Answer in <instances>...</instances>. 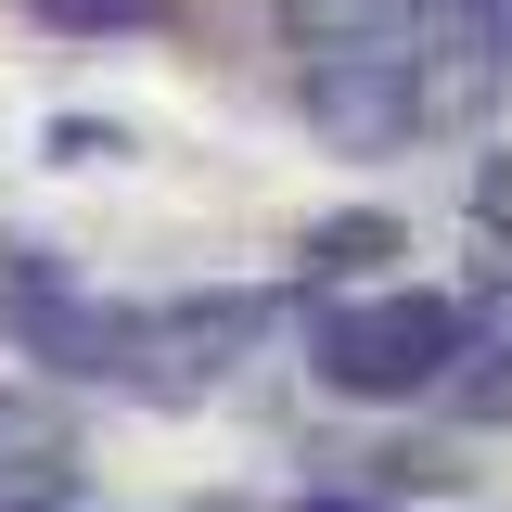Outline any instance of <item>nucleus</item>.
Segmentation results:
<instances>
[{
  "label": "nucleus",
  "instance_id": "1",
  "mask_svg": "<svg viewBox=\"0 0 512 512\" xmlns=\"http://www.w3.org/2000/svg\"><path fill=\"white\" fill-rule=\"evenodd\" d=\"M448 359H461V308L448 295H372V308H333L308 333V372L320 397H423V384H448Z\"/></svg>",
  "mask_w": 512,
  "mask_h": 512
},
{
  "label": "nucleus",
  "instance_id": "2",
  "mask_svg": "<svg viewBox=\"0 0 512 512\" xmlns=\"http://www.w3.org/2000/svg\"><path fill=\"white\" fill-rule=\"evenodd\" d=\"M295 90H308L320 141H346V154H384L423 128V64H384V52H308Z\"/></svg>",
  "mask_w": 512,
  "mask_h": 512
},
{
  "label": "nucleus",
  "instance_id": "3",
  "mask_svg": "<svg viewBox=\"0 0 512 512\" xmlns=\"http://www.w3.org/2000/svg\"><path fill=\"white\" fill-rule=\"evenodd\" d=\"M372 256H397V218H384V205H372V218H320V231H308V269H320V282H346V269H372Z\"/></svg>",
  "mask_w": 512,
  "mask_h": 512
},
{
  "label": "nucleus",
  "instance_id": "4",
  "mask_svg": "<svg viewBox=\"0 0 512 512\" xmlns=\"http://www.w3.org/2000/svg\"><path fill=\"white\" fill-rule=\"evenodd\" d=\"M39 26H64V39H116V26H154L167 0H26Z\"/></svg>",
  "mask_w": 512,
  "mask_h": 512
},
{
  "label": "nucleus",
  "instance_id": "5",
  "mask_svg": "<svg viewBox=\"0 0 512 512\" xmlns=\"http://www.w3.org/2000/svg\"><path fill=\"white\" fill-rule=\"evenodd\" d=\"M0 461H26V474H39V461H64V423H39L26 397H0Z\"/></svg>",
  "mask_w": 512,
  "mask_h": 512
},
{
  "label": "nucleus",
  "instance_id": "6",
  "mask_svg": "<svg viewBox=\"0 0 512 512\" xmlns=\"http://www.w3.org/2000/svg\"><path fill=\"white\" fill-rule=\"evenodd\" d=\"M295 512H384V500H295Z\"/></svg>",
  "mask_w": 512,
  "mask_h": 512
},
{
  "label": "nucleus",
  "instance_id": "7",
  "mask_svg": "<svg viewBox=\"0 0 512 512\" xmlns=\"http://www.w3.org/2000/svg\"><path fill=\"white\" fill-rule=\"evenodd\" d=\"M0 512H26V500H0Z\"/></svg>",
  "mask_w": 512,
  "mask_h": 512
}]
</instances>
